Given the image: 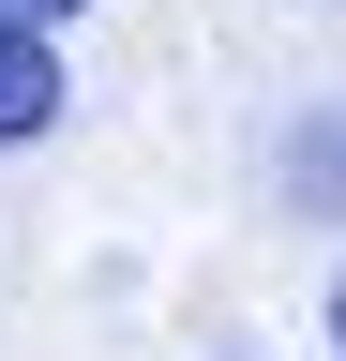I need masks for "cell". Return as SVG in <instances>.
Instances as JSON below:
<instances>
[{"instance_id": "cell-1", "label": "cell", "mask_w": 346, "mask_h": 361, "mask_svg": "<svg viewBox=\"0 0 346 361\" xmlns=\"http://www.w3.org/2000/svg\"><path fill=\"white\" fill-rule=\"evenodd\" d=\"M61 121V61H46V16H16V0H0V151H16V135H46Z\"/></svg>"}, {"instance_id": "cell-2", "label": "cell", "mask_w": 346, "mask_h": 361, "mask_svg": "<svg viewBox=\"0 0 346 361\" xmlns=\"http://www.w3.org/2000/svg\"><path fill=\"white\" fill-rule=\"evenodd\" d=\"M286 180H301V211H346V121H301L286 135Z\"/></svg>"}, {"instance_id": "cell-3", "label": "cell", "mask_w": 346, "mask_h": 361, "mask_svg": "<svg viewBox=\"0 0 346 361\" xmlns=\"http://www.w3.org/2000/svg\"><path fill=\"white\" fill-rule=\"evenodd\" d=\"M16 16H75V0H16Z\"/></svg>"}, {"instance_id": "cell-4", "label": "cell", "mask_w": 346, "mask_h": 361, "mask_svg": "<svg viewBox=\"0 0 346 361\" xmlns=\"http://www.w3.org/2000/svg\"><path fill=\"white\" fill-rule=\"evenodd\" d=\"M331 346H346V286H331Z\"/></svg>"}]
</instances>
